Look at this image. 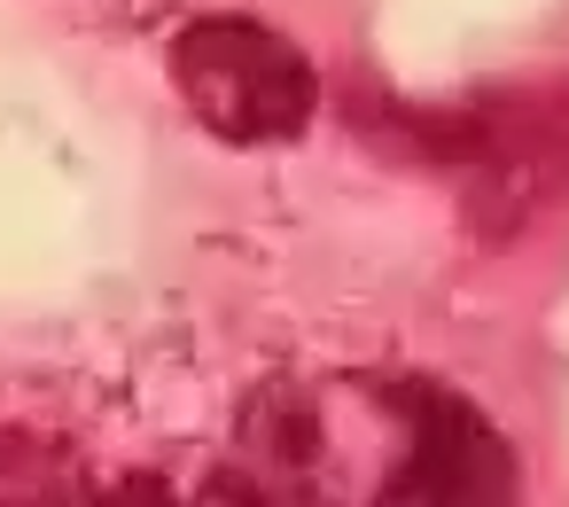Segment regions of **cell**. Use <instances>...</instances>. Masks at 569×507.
<instances>
[{"mask_svg":"<svg viewBox=\"0 0 569 507\" xmlns=\"http://www.w3.org/2000/svg\"><path fill=\"white\" fill-rule=\"evenodd\" d=\"M172 79L188 110L234 149H281L312 126V56L258 17H203L172 40Z\"/></svg>","mask_w":569,"mask_h":507,"instance_id":"obj_1","label":"cell"},{"mask_svg":"<svg viewBox=\"0 0 569 507\" xmlns=\"http://www.w3.org/2000/svg\"><path fill=\"white\" fill-rule=\"evenodd\" d=\"M406 491L421 507H499L515 484L507 437L452 390L413 382L406 398Z\"/></svg>","mask_w":569,"mask_h":507,"instance_id":"obj_2","label":"cell"}]
</instances>
